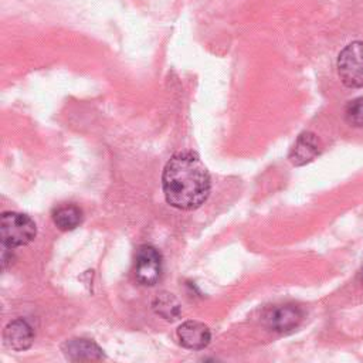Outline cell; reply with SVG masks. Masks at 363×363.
Returning <instances> with one entry per match:
<instances>
[{"label":"cell","mask_w":363,"mask_h":363,"mask_svg":"<svg viewBox=\"0 0 363 363\" xmlns=\"http://www.w3.org/2000/svg\"><path fill=\"white\" fill-rule=\"evenodd\" d=\"M345 119L354 128H363V96L354 98L346 105Z\"/></svg>","instance_id":"12"},{"label":"cell","mask_w":363,"mask_h":363,"mask_svg":"<svg viewBox=\"0 0 363 363\" xmlns=\"http://www.w3.org/2000/svg\"><path fill=\"white\" fill-rule=\"evenodd\" d=\"M360 281L363 282V267H362V269H360Z\"/></svg>","instance_id":"13"},{"label":"cell","mask_w":363,"mask_h":363,"mask_svg":"<svg viewBox=\"0 0 363 363\" xmlns=\"http://www.w3.org/2000/svg\"><path fill=\"white\" fill-rule=\"evenodd\" d=\"M337 72L347 88H363V41L349 43L337 55Z\"/></svg>","instance_id":"3"},{"label":"cell","mask_w":363,"mask_h":363,"mask_svg":"<svg viewBox=\"0 0 363 363\" xmlns=\"http://www.w3.org/2000/svg\"><path fill=\"white\" fill-rule=\"evenodd\" d=\"M180 345L190 350H201L211 340V332L207 325L197 320H186L177 328Z\"/></svg>","instance_id":"6"},{"label":"cell","mask_w":363,"mask_h":363,"mask_svg":"<svg viewBox=\"0 0 363 363\" xmlns=\"http://www.w3.org/2000/svg\"><path fill=\"white\" fill-rule=\"evenodd\" d=\"M152 308L156 315L162 316L166 320H176L180 316V302L170 292H160L155 296Z\"/></svg>","instance_id":"11"},{"label":"cell","mask_w":363,"mask_h":363,"mask_svg":"<svg viewBox=\"0 0 363 363\" xmlns=\"http://www.w3.org/2000/svg\"><path fill=\"white\" fill-rule=\"evenodd\" d=\"M302 319H303V311L294 303L277 305L268 309L264 315L265 326L269 330L277 333L292 332L299 326Z\"/></svg>","instance_id":"5"},{"label":"cell","mask_w":363,"mask_h":363,"mask_svg":"<svg viewBox=\"0 0 363 363\" xmlns=\"http://www.w3.org/2000/svg\"><path fill=\"white\" fill-rule=\"evenodd\" d=\"M62 352L65 357L71 362H85V360H99L104 357L102 349L89 339H69L62 345Z\"/></svg>","instance_id":"9"},{"label":"cell","mask_w":363,"mask_h":363,"mask_svg":"<svg viewBox=\"0 0 363 363\" xmlns=\"http://www.w3.org/2000/svg\"><path fill=\"white\" fill-rule=\"evenodd\" d=\"M320 143L315 133L312 132H302L295 143L292 145L288 159L294 166H303L311 163L316 156L320 153Z\"/></svg>","instance_id":"7"},{"label":"cell","mask_w":363,"mask_h":363,"mask_svg":"<svg viewBox=\"0 0 363 363\" xmlns=\"http://www.w3.org/2000/svg\"><path fill=\"white\" fill-rule=\"evenodd\" d=\"M37 234L35 223L27 216L16 211H4L0 217L1 244L9 248L30 244Z\"/></svg>","instance_id":"2"},{"label":"cell","mask_w":363,"mask_h":363,"mask_svg":"<svg viewBox=\"0 0 363 363\" xmlns=\"http://www.w3.org/2000/svg\"><path fill=\"white\" fill-rule=\"evenodd\" d=\"M52 221L61 231H72L82 223V210L72 203L61 204L52 211Z\"/></svg>","instance_id":"10"},{"label":"cell","mask_w":363,"mask_h":363,"mask_svg":"<svg viewBox=\"0 0 363 363\" xmlns=\"http://www.w3.org/2000/svg\"><path fill=\"white\" fill-rule=\"evenodd\" d=\"M163 272V258L160 251L149 244H143L136 251L135 277L142 285H155Z\"/></svg>","instance_id":"4"},{"label":"cell","mask_w":363,"mask_h":363,"mask_svg":"<svg viewBox=\"0 0 363 363\" xmlns=\"http://www.w3.org/2000/svg\"><path fill=\"white\" fill-rule=\"evenodd\" d=\"M3 340L4 345L13 350H26L34 340V330L26 319H14L4 328Z\"/></svg>","instance_id":"8"},{"label":"cell","mask_w":363,"mask_h":363,"mask_svg":"<svg viewBox=\"0 0 363 363\" xmlns=\"http://www.w3.org/2000/svg\"><path fill=\"white\" fill-rule=\"evenodd\" d=\"M166 201L179 210L200 207L210 194V173L194 152H177L166 163L162 174Z\"/></svg>","instance_id":"1"}]
</instances>
